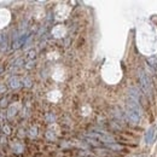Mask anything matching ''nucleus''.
<instances>
[{
	"mask_svg": "<svg viewBox=\"0 0 157 157\" xmlns=\"http://www.w3.org/2000/svg\"><path fill=\"white\" fill-rule=\"evenodd\" d=\"M6 50V36L2 35L0 37V51H5Z\"/></svg>",
	"mask_w": 157,
	"mask_h": 157,
	"instance_id": "5",
	"label": "nucleus"
},
{
	"mask_svg": "<svg viewBox=\"0 0 157 157\" xmlns=\"http://www.w3.org/2000/svg\"><path fill=\"white\" fill-rule=\"evenodd\" d=\"M10 86H11V87H13V88H16V87L18 86V80H17V79H12V80H10Z\"/></svg>",
	"mask_w": 157,
	"mask_h": 157,
	"instance_id": "6",
	"label": "nucleus"
},
{
	"mask_svg": "<svg viewBox=\"0 0 157 157\" xmlns=\"http://www.w3.org/2000/svg\"><path fill=\"white\" fill-rule=\"evenodd\" d=\"M139 77H140V82H141L143 90L145 91V93L150 95L151 94V80H150V77L148 76V74L144 70H140Z\"/></svg>",
	"mask_w": 157,
	"mask_h": 157,
	"instance_id": "2",
	"label": "nucleus"
},
{
	"mask_svg": "<svg viewBox=\"0 0 157 157\" xmlns=\"http://www.w3.org/2000/svg\"><path fill=\"white\" fill-rule=\"evenodd\" d=\"M156 135H157V127H151L148 129L146 134H145V141L146 144H152L156 139Z\"/></svg>",
	"mask_w": 157,
	"mask_h": 157,
	"instance_id": "4",
	"label": "nucleus"
},
{
	"mask_svg": "<svg viewBox=\"0 0 157 157\" xmlns=\"http://www.w3.org/2000/svg\"><path fill=\"white\" fill-rule=\"evenodd\" d=\"M88 138H92V139H97L98 141H102V143H114L115 139L108 134H103V133H88L87 134Z\"/></svg>",
	"mask_w": 157,
	"mask_h": 157,
	"instance_id": "3",
	"label": "nucleus"
},
{
	"mask_svg": "<svg viewBox=\"0 0 157 157\" xmlns=\"http://www.w3.org/2000/svg\"><path fill=\"white\" fill-rule=\"evenodd\" d=\"M127 115H128L129 120L133 123H139V121L141 119L140 105H139L138 100L135 98H133V97L127 100Z\"/></svg>",
	"mask_w": 157,
	"mask_h": 157,
	"instance_id": "1",
	"label": "nucleus"
}]
</instances>
